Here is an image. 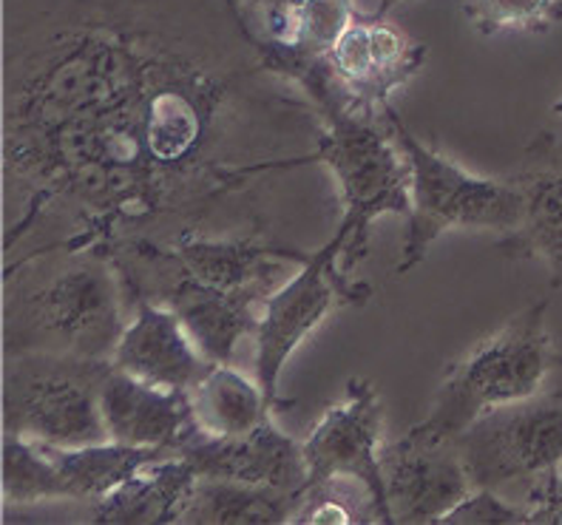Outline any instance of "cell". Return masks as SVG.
Listing matches in <instances>:
<instances>
[{
  "instance_id": "cell-1",
  "label": "cell",
  "mask_w": 562,
  "mask_h": 525,
  "mask_svg": "<svg viewBox=\"0 0 562 525\" xmlns=\"http://www.w3.org/2000/svg\"><path fill=\"white\" fill-rule=\"evenodd\" d=\"M318 137L234 0H3L7 259L270 236L268 185Z\"/></svg>"
},
{
  "instance_id": "cell-2",
  "label": "cell",
  "mask_w": 562,
  "mask_h": 525,
  "mask_svg": "<svg viewBox=\"0 0 562 525\" xmlns=\"http://www.w3.org/2000/svg\"><path fill=\"white\" fill-rule=\"evenodd\" d=\"M128 315L109 250H46L3 265V358L43 353L111 361Z\"/></svg>"
},
{
  "instance_id": "cell-3",
  "label": "cell",
  "mask_w": 562,
  "mask_h": 525,
  "mask_svg": "<svg viewBox=\"0 0 562 525\" xmlns=\"http://www.w3.org/2000/svg\"><path fill=\"white\" fill-rule=\"evenodd\" d=\"M268 63L281 77L302 86L322 116L316 157L338 185V197H341L338 227L347 233L341 267L347 273H356V267L370 253L372 222L386 213L409 216V159L392 131L386 109L356 103L327 57H313V60L268 57Z\"/></svg>"
},
{
  "instance_id": "cell-4",
  "label": "cell",
  "mask_w": 562,
  "mask_h": 525,
  "mask_svg": "<svg viewBox=\"0 0 562 525\" xmlns=\"http://www.w3.org/2000/svg\"><path fill=\"white\" fill-rule=\"evenodd\" d=\"M549 301L546 295L512 315L446 369L432 410L420 421L426 429L458 437L483 412L542 392L546 378L562 367V353L546 327Z\"/></svg>"
},
{
  "instance_id": "cell-5",
  "label": "cell",
  "mask_w": 562,
  "mask_h": 525,
  "mask_svg": "<svg viewBox=\"0 0 562 525\" xmlns=\"http://www.w3.org/2000/svg\"><path fill=\"white\" fill-rule=\"evenodd\" d=\"M392 131L409 159L412 208L395 273L406 276L449 231H501L520 225L522 197L515 179L477 177L412 134L395 105H386Z\"/></svg>"
},
{
  "instance_id": "cell-6",
  "label": "cell",
  "mask_w": 562,
  "mask_h": 525,
  "mask_svg": "<svg viewBox=\"0 0 562 525\" xmlns=\"http://www.w3.org/2000/svg\"><path fill=\"white\" fill-rule=\"evenodd\" d=\"M109 253L123 281L128 308L151 301L171 310L207 361L234 364L241 338H254L261 301L270 293L205 284L182 265L171 242L137 236L120 242Z\"/></svg>"
},
{
  "instance_id": "cell-7",
  "label": "cell",
  "mask_w": 562,
  "mask_h": 525,
  "mask_svg": "<svg viewBox=\"0 0 562 525\" xmlns=\"http://www.w3.org/2000/svg\"><path fill=\"white\" fill-rule=\"evenodd\" d=\"M3 361L7 435L63 449L109 440L100 398L111 361L43 353L12 355Z\"/></svg>"
},
{
  "instance_id": "cell-8",
  "label": "cell",
  "mask_w": 562,
  "mask_h": 525,
  "mask_svg": "<svg viewBox=\"0 0 562 525\" xmlns=\"http://www.w3.org/2000/svg\"><path fill=\"white\" fill-rule=\"evenodd\" d=\"M474 489L528 505L562 471V392L483 412L458 435Z\"/></svg>"
},
{
  "instance_id": "cell-9",
  "label": "cell",
  "mask_w": 562,
  "mask_h": 525,
  "mask_svg": "<svg viewBox=\"0 0 562 525\" xmlns=\"http://www.w3.org/2000/svg\"><path fill=\"white\" fill-rule=\"evenodd\" d=\"M344 245L347 233L336 227L329 242L310 253V259L261 301L254 333L256 381L261 383L273 410L293 403L279 395V378L290 355L322 327V321L333 310L363 308L372 299V287L341 267Z\"/></svg>"
},
{
  "instance_id": "cell-10",
  "label": "cell",
  "mask_w": 562,
  "mask_h": 525,
  "mask_svg": "<svg viewBox=\"0 0 562 525\" xmlns=\"http://www.w3.org/2000/svg\"><path fill=\"white\" fill-rule=\"evenodd\" d=\"M381 432H384V403L367 378H350L347 395L333 403L304 440L310 478L307 485L324 480L350 478L370 489L375 500L378 523L392 525L395 514L386 498L384 469H381Z\"/></svg>"
},
{
  "instance_id": "cell-11",
  "label": "cell",
  "mask_w": 562,
  "mask_h": 525,
  "mask_svg": "<svg viewBox=\"0 0 562 525\" xmlns=\"http://www.w3.org/2000/svg\"><path fill=\"white\" fill-rule=\"evenodd\" d=\"M386 498L395 523H440L474 489L458 437H443L415 423L381 449Z\"/></svg>"
},
{
  "instance_id": "cell-12",
  "label": "cell",
  "mask_w": 562,
  "mask_h": 525,
  "mask_svg": "<svg viewBox=\"0 0 562 525\" xmlns=\"http://www.w3.org/2000/svg\"><path fill=\"white\" fill-rule=\"evenodd\" d=\"M173 455L186 457L200 478L239 480V483L273 485L284 491H302L310 469L304 446L284 435L273 415L234 437H216L202 432L196 423L173 446Z\"/></svg>"
},
{
  "instance_id": "cell-13",
  "label": "cell",
  "mask_w": 562,
  "mask_h": 525,
  "mask_svg": "<svg viewBox=\"0 0 562 525\" xmlns=\"http://www.w3.org/2000/svg\"><path fill=\"white\" fill-rule=\"evenodd\" d=\"M426 57L429 48L404 35L386 18L356 12L327 60L356 103L386 109L390 97L424 69Z\"/></svg>"
},
{
  "instance_id": "cell-14",
  "label": "cell",
  "mask_w": 562,
  "mask_h": 525,
  "mask_svg": "<svg viewBox=\"0 0 562 525\" xmlns=\"http://www.w3.org/2000/svg\"><path fill=\"white\" fill-rule=\"evenodd\" d=\"M522 197V219L503 233L497 250L506 259L546 261L551 290L562 287V134L540 131L522 150L515 177Z\"/></svg>"
},
{
  "instance_id": "cell-15",
  "label": "cell",
  "mask_w": 562,
  "mask_h": 525,
  "mask_svg": "<svg viewBox=\"0 0 562 525\" xmlns=\"http://www.w3.org/2000/svg\"><path fill=\"white\" fill-rule=\"evenodd\" d=\"M131 315L134 319H128V327L111 355L114 367L173 392H191L211 372L213 361H207L171 310L139 301Z\"/></svg>"
},
{
  "instance_id": "cell-16",
  "label": "cell",
  "mask_w": 562,
  "mask_h": 525,
  "mask_svg": "<svg viewBox=\"0 0 562 525\" xmlns=\"http://www.w3.org/2000/svg\"><path fill=\"white\" fill-rule=\"evenodd\" d=\"M100 403L109 440L125 446H159L173 451L179 437L196 423L188 392L139 381L114 364L105 372Z\"/></svg>"
},
{
  "instance_id": "cell-17",
  "label": "cell",
  "mask_w": 562,
  "mask_h": 525,
  "mask_svg": "<svg viewBox=\"0 0 562 525\" xmlns=\"http://www.w3.org/2000/svg\"><path fill=\"white\" fill-rule=\"evenodd\" d=\"M196 480H200V474L186 457L171 455L154 460L139 474L117 485L109 498L89 505V523H182V514L191 503Z\"/></svg>"
},
{
  "instance_id": "cell-18",
  "label": "cell",
  "mask_w": 562,
  "mask_h": 525,
  "mask_svg": "<svg viewBox=\"0 0 562 525\" xmlns=\"http://www.w3.org/2000/svg\"><path fill=\"white\" fill-rule=\"evenodd\" d=\"M48 451L60 469L66 500L86 505L100 503L117 485L139 474L148 463L173 455L171 449H159V446H125L117 440L77 446V449L48 446Z\"/></svg>"
},
{
  "instance_id": "cell-19",
  "label": "cell",
  "mask_w": 562,
  "mask_h": 525,
  "mask_svg": "<svg viewBox=\"0 0 562 525\" xmlns=\"http://www.w3.org/2000/svg\"><path fill=\"white\" fill-rule=\"evenodd\" d=\"M299 491L239 480L200 478L182 523L191 525H279L290 523Z\"/></svg>"
},
{
  "instance_id": "cell-20",
  "label": "cell",
  "mask_w": 562,
  "mask_h": 525,
  "mask_svg": "<svg viewBox=\"0 0 562 525\" xmlns=\"http://www.w3.org/2000/svg\"><path fill=\"white\" fill-rule=\"evenodd\" d=\"M188 401L196 426L216 437L245 435L273 415L261 383L234 364H213L211 372L188 392Z\"/></svg>"
},
{
  "instance_id": "cell-21",
  "label": "cell",
  "mask_w": 562,
  "mask_h": 525,
  "mask_svg": "<svg viewBox=\"0 0 562 525\" xmlns=\"http://www.w3.org/2000/svg\"><path fill=\"white\" fill-rule=\"evenodd\" d=\"M52 500H66V489L48 446L3 432V509Z\"/></svg>"
},
{
  "instance_id": "cell-22",
  "label": "cell",
  "mask_w": 562,
  "mask_h": 525,
  "mask_svg": "<svg viewBox=\"0 0 562 525\" xmlns=\"http://www.w3.org/2000/svg\"><path fill=\"white\" fill-rule=\"evenodd\" d=\"M290 523L313 525H352V523H378L375 500L370 489L358 480L336 478L316 485H304L299 491V503Z\"/></svg>"
},
{
  "instance_id": "cell-23",
  "label": "cell",
  "mask_w": 562,
  "mask_h": 525,
  "mask_svg": "<svg viewBox=\"0 0 562 525\" xmlns=\"http://www.w3.org/2000/svg\"><path fill=\"white\" fill-rule=\"evenodd\" d=\"M463 12L483 37L501 32L542 35L562 21V0H469Z\"/></svg>"
},
{
  "instance_id": "cell-24",
  "label": "cell",
  "mask_w": 562,
  "mask_h": 525,
  "mask_svg": "<svg viewBox=\"0 0 562 525\" xmlns=\"http://www.w3.org/2000/svg\"><path fill=\"white\" fill-rule=\"evenodd\" d=\"M440 523L452 525H515L528 523L526 505L503 498L492 489H472L467 498L446 512Z\"/></svg>"
},
{
  "instance_id": "cell-25",
  "label": "cell",
  "mask_w": 562,
  "mask_h": 525,
  "mask_svg": "<svg viewBox=\"0 0 562 525\" xmlns=\"http://www.w3.org/2000/svg\"><path fill=\"white\" fill-rule=\"evenodd\" d=\"M234 3L261 43H288L295 18L307 0H234Z\"/></svg>"
},
{
  "instance_id": "cell-26",
  "label": "cell",
  "mask_w": 562,
  "mask_h": 525,
  "mask_svg": "<svg viewBox=\"0 0 562 525\" xmlns=\"http://www.w3.org/2000/svg\"><path fill=\"white\" fill-rule=\"evenodd\" d=\"M528 523L562 525V471L526 505Z\"/></svg>"
},
{
  "instance_id": "cell-27",
  "label": "cell",
  "mask_w": 562,
  "mask_h": 525,
  "mask_svg": "<svg viewBox=\"0 0 562 525\" xmlns=\"http://www.w3.org/2000/svg\"><path fill=\"white\" fill-rule=\"evenodd\" d=\"M401 0H375V9H372V18H386V14L392 12V9L398 7Z\"/></svg>"
},
{
  "instance_id": "cell-28",
  "label": "cell",
  "mask_w": 562,
  "mask_h": 525,
  "mask_svg": "<svg viewBox=\"0 0 562 525\" xmlns=\"http://www.w3.org/2000/svg\"><path fill=\"white\" fill-rule=\"evenodd\" d=\"M551 111H554L557 116H562V97H560V100H557V103H551Z\"/></svg>"
}]
</instances>
